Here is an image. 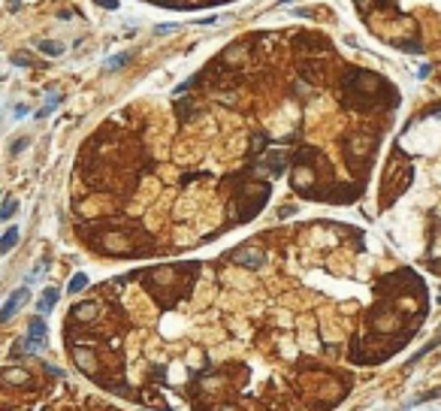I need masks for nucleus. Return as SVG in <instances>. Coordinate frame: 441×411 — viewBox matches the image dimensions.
<instances>
[{
  "label": "nucleus",
  "mask_w": 441,
  "mask_h": 411,
  "mask_svg": "<svg viewBox=\"0 0 441 411\" xmlns=\"http://www.w3.org/2000/svg\"><path fill=\"white\" fill-rule=\"evenodd\" d=\"M27 287H18V290H12V296H9V300H6V306L3 309H0V321H9L15 312H18V306L21 303H27Z\"/></svg>",
  "instance_id": "1"
},
{
  "label": "nucleus",
  "mask_w": 441,
  "mask_h": 411,
  "mask_svg": "<svg viewBox=\"0 0 441 411\" xmlns=\"http://www.w3.org/2000/svg\"><path fill=\"white\" fill-rule=\"evenodd\" d=\"M46 339V321L43 318H33L30 321V348H40Z\"/></svg>",
  "instance_id": "2"
},
{
  "label": "nucleus",
  "mask_w": 441,
  "mask_h": 411,
  "mask_svg": "<svg viewBox=\"0 0 441 411\" xmlns=\"http://www.w3.org/2000/svg\"><path fill=\"white\" fill-rule=\"evenodd\" d=\"M55 303H58V290L55 287H46L43 296H40V303H36V309H40V315H49L55 309Z\"/></svg>",
  "instance_id": "3"
},
{
  "label": "nucleus",
  "mask_w": 441,
  "mask_h": 411,
  "mask_svg": "<svg viewBox=\"0 0 441 411\" xmlns=\"http://www.w3.org/2000/svg\"><path fill=\"white\" fill-rule=\"evenodd\" d=\"M15 242H18V227H9L3 233V239H0V254H9L15 248Z\"/></svg>",
  "instance_id": "4"
},
{
  "label": "nucleus",
  "mask_w": 441,
  "mask_h": 411,
  "mask_svg": "<svg viewBox=\"0 0 441 411\" xmlns=\"http://www.w3.org/2000/svg\"><path fill=\"white\" fill-rule=\"evenodd\" d=\"M85 287H88V275H85V272H76V275L70 278V284H67L70 293H82Z\"/></svg>",
  "instance_id": "5"
},
{
  "label": "nucleus",
  "mask_w": 441,
  "mask_h": 411,
  "mask_svg": "<svg viewBox=\"0 0 441 411\" xmlns=\"http://www.w3.org/2000/svg\"><path fill=\"white\" fill-rule=\"evenodd\" d=\"M40 52L55 58V55H61V52H64V46H61V43H40Z\"/></svg>",
  "instance_id": "6"
},
{
  "label": "nucleus",
  "mask_w": 441,
  "mask_h": 411,
  "mask_svg": "<svg viewBox=\"0 0 441 411\" xmlns=\"http://www.w3.org/2000/svg\"><path fill=\"white\" fill-rule=\"evenodd\" d=\"M15 209H18V203H15V200H9V203H6L3 209H0V221H6V218H9V215L15 212Z\"/></svg>",
  "instance_id": "7"
},
{
  "label": "nucleus",
  "mask_w": 441,
  "mask_h": 411,
  "mask_svg": "<svg viewBox=\"0 0 441 411\" xmlns=\"http://www.w3.org/2000/svg\"><path fill=\"white\" fill-rule=\"evenodd\" d=\"M127 58H130V55H118V58H112V61H106V70H115V67H121Z\"/></svg>",
  "instance_id": "8"
},
{
  "label": "nucleus",
  "mask_w": 441,
  "mask_h": 411,
  "mask_svg": "<svg viewBox=\"0 0 441 411\" xmlns=\"http://www.w3.org/2000/svg\"><path fill=\"white\" fill-rule=\"evenodd\" d=\"M97 3H100V6H106V9H115V6H118L115 0H97Z\"/></svg>",
  "instance_id": "9"
}]
</instances>
